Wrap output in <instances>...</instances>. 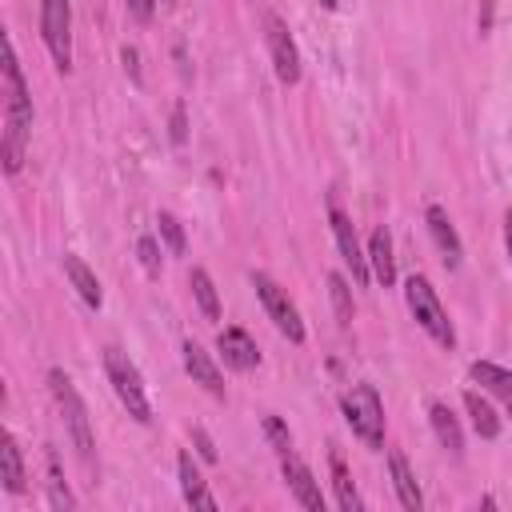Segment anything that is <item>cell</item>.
<instances>
[{
	"mask_svg": "<svg viewBox=\"0 0 512 512\" xmlns=\"http://www.w3.org/2000/svg\"><path fill=\"white\" fill-rule=\"evenodd\" d=\"M340 412L348 420V428L368 444V448H384V404L376 396L372 384H352L340 396Z\"/></svg>",
	"mask_w": 512,
	"mask_h": 512,
	"instance_id": "277c9868",
	"label": "cell"
},
{
	"mask_svg": "<svg viewBox=\"0 0 512 512\" xmlns=\"http://www.w3.org/2000/svg\"><path fill=\"white\" fill-rule=\"evenodd\" d=\"M124 4H128L132 20H140V24H148V20H152V12H156V0H124Z\"/></svg>",
	"mask_w": 512,
	"mask_h": 512,
	"instance_id": "f546056e",
	"label": "cell"
},
{
	"mask_svg": "<svg viewBox=\"0 0 512 512\" xmlns=\"http://www.w3.org/2000/svg\"><path fill=\"white\" fill-rule=\"evenodd\" d=\"M216 352H220V356H224V364H228V368H236V372H248V368H256V364H260L256 340H252L244 328H224V332L216 336Z\"/></svg>",
	"mask_w": 512,
	"mask_h": 512,
	"instance_id": "8fae6325",
	"label": "cell"
},
{
	"mask_svg": "<svg viewBox=\"0 0 512 512\" xmlns=\"http://www.w3.org/2000/svg\"><path fill=\"white\" fill-rule=\"evenodd\" d=\"M188 288H192V296H196L204 320H220V296H216V284H212V276H208L204 268H192Z\"/></svg>",
	"mask_w": 512,
	"mask_h": 512,
	"instance_id": "603a6c76",
	"label": "cell"
},
{
	"mask_svg": "<svg viewBox=\"0 0 512 512\" xmlns=\"http://www.w3.org/2000/svg\"><path fill=\"white\" fill-rule=\"evenodd\" d=\"M424 220H428V232H432V240H436V248H440V256H444V264H448V268H460L464 248H460V236H456L448 212H444L440 204H428Z\"/></svg>",
	"mask_w": 512,
	"mask_h": 512,
	"instance_id": "7c38bea8",
	"label": "cell"
},
{
	"mask_svg": "<svg viewBox=\"0 0 512 512\" xmlns=\"http://www.w3.org/2000/svg\"><path fill=\"white\" fill-rule=\"evenodd\" d=\"M40 32L60 72L72 68V4L68 0H40Z\"/></svg>",
	"mask_w": 512,
	"mask_h": 512,
	"instance_id": "52a82bcc",
	"label": "cell"
},
{
	"mask_svg": "<svg viewBox=\"0 0 512 512\" xmlns=\"http://www.w3.org/2000/svg\"><path fill=\"white\" fill-rule=\"evenodd\" d=\"M48 384H52V396H56V404H60V412H64V424H68V436H72L80 460L92 464V448H96V444H92V424H88V408H84L80 392L72 388V380H68L60 368L48 372Z\"/></svg>",
	"mask_w": 512,
	"mask_h": 512,
	"instance_id": "5b68a950",
	"label": "cell"
},
{
	"mask_svg": "<svg viewBox=\"0 0 512 512\" xmlns=\"http://www.w3.org/2000/svg\"><path fill=\"white\" fill-rule=\"evenodd\" d=\"M468 376H472L484 392H492V396L512 412V372H508V368H500V364H492V360H472Z\"/></svg>",
	"mask_w": 512,
	"mask_h": 512,
	"instance_id": "9a60e30c",
	"label": "cell"
},
{
	"mask_svg": "<svg viewBox=\"0 0 512 512\" xmlns=\"http://www.w3.org/2000/svg\"><path fill=\"white\" fill-rule=\"evenodd\" d=\"M388 472H392V488H396L400 504H404L408 512H420V508H424V496H420V484H416V476H412V468H408V460H404L400 448L388 452Z\"/></svg>",
	"mask_w": 512,
	"mask_h": 512,
	"instance_id": "5bb4252c",
	"label": "cell"
},
{
	"mask_svg": "<svg viewBox=\"0 0 512 512\" xmlns=\"http://www.w3.org/2000/svg\"><path fill=\"white\" fill-rule=\"evenodd\" d=\"M368 268H372V276H376L384 288H392V280H396V260H392V236H388V228H376V232H372V240H368Z\"/></svg>",
	"mask_w": 512,
	"mask_h": 512,
	"instance_id": "ffe728a7",
	"label": "cell"
},
{
	"mask_svg": "<svg viewBox=\"0 0 512 512\" xmlns=\"http://www.w3.org/2000/svg\"><path fill=\"white\" fill-rule=\"evenodd\" d=\"M504 244H508V260H512V212H508V220H504Z\"/></svg>",
	"mask_w": 512,
	"mask_h": 512,
	"instance_id": "d6a6232c",
	"label": "cell"
},
{
	"mask_svg": "<svg viewBox=\"0 0 512 512\" xmlns=\"http://www.w3.org/2000/svg\"><path fill=\"white\" fill-rule=\"evenodd\" d=\"M168 136H172V144H184V140H188V124H184V104H176V108H172V132H168Z\"/></svg>",
	"mask_w": 512,
	"mask_h": 512,
	"instance_id": "f1b7e54d",
	"label": "cell"
},
{
	"mask_svg": "<svg viewBox=\"0 0 512 512\" xmlns=\"http://www.w3.org/2000/svg\"><path fill=\"white\" fill-rule=\"evenodd\" d=\"M184 368H188V376L204 388V392H212V396H224V376H220V368L212 364V356L196 344V340H184Z\"/></svg>",
	"mask_w": 512,
	"mask_h": 512,
	"instance_id": "4fadbf2b",
	"label": "cell"
},
{
	"mask_svg": "<svg viewBox=\"0 0 512 512\" xmlns=\"http://www.w3.org/2000/svg\"><path fill=\"white\" fill-rule=\"evenodd\" d=\"M264 436H268V444H272L280 456L292 452V432H288V424H284L280 416H264Z\"/></svg>",
	"mask_w": 512,
	"mask_h": 512,
	"instance_id": "4316f807",
	"label": "cell"
},
{
	"mask_svg": "<svg viewBox=\"0 0 512 512\" xmlns=\"http://www.w3.org/2000/svg\"><path fill=\"white\" fill-rule=\"evenodd\" d=\"M176 468H180V492H184V500H188L192 508L212 512V508H216V496L208 492V484H204V476H200V468L192 464V456H188V452H180Z\"/></svg>",
	"mask_w": 512,
	"mask_h": 512,
	"instance_id": "e0dca14e",
	"label": "cell"
},
{
	"mask_svg": "<svg viewBox=\"0 0 512 512\" xmlns=\"http://www.w3.org/2000/svg\"><path fill=\"white\" fill-rule=\"evenodd\" d=\"M64 276L72 280V288L80 292V300H84L88 308H100V300H104L100 280H96V272H92L76 252H64Z\"/></svg>",
	"mask_w": 512,
	"mask_h": 512,
	"instance_id": "ac0fdd59",
	"label": "cell"
},
{
	"mask_svg": "<svg viewBox=\"0 0 512 512\" xmlns=\"http://www.w3.org/2000/svg\"><path fill=\"white\" fill-rule=\"evenodd\" d=\"M0 96H4V132H0V148H4V172H20L24 152H28V132H32V96L16 60L12 40H4V64H0Z\"/></svg>",
	"mask_w": 512,
	"mask_h": 512,
	"instance_id": "6da1fadb",
	"label": "cell"
},
{
	"mask_svg": "<svg viewBox=\"0 0 512 512\" xmlns=\"http://www.w3.org/2000/svg\"><path fill=\"white\" fill-rule=\"evenodd\" d=\"M0 480L8 492H24L28 488V472H24V456L12 432H0Z\"/></svg>",
	"mask_w": 512,
	"mask_h": 512,
	"instance_id": "2e32d148",
	"label": "cell"
},
{
	"mask_svg": "<svg viewBox=\"0 0 512 512\" xmlns=\"http://www.w3.org/2000/svg\"><path fill=\"white\" fill-rule=\"evenodd\" d=\"M404 300H408V312L416 316V324H420V328H424L440 348H452V344H456L452 320H448V312H444V304H440L436 288L428 284V276L412 272V276L404 280Z\"/></svg>",
	"mask_w": 512,
	"mask_h": 512,
	"instance_id": "7a4b0ae2",
	"label": "cell"
},
{
	"mask_svg": "<svg viewBox=\"0 0 512 512\" xmlns=\"http://www.w3.org/2000/svg\"><path fill=\"white\" fill-rule=\"evenodd\" d=\"M280 468H284V480H288V488H292L296 504H300V508H308V512H324V492H320V484H316L312 468H308L296 452L280 456Z\"/></svg>",
	"mask_w": 512,
	"mask_h": 512,
	"instance_id": "30bf717a",
	"label": "cell"
},
{
	"mask_svg": "<svg viewBox=\"0 0 512 512\" xmlns=\"http://www.w3.org/2000/svg\"><path fill=\"white\" fill-rule=\"evenodd\" d=\"M136 256H140V264H144L148 276H160V248H156L152 236H140L136 240Z\"/></svg>",
	"mask_w": 512,
	"mask_h": 512,
	"instance_id": "83f0119b",
	"label": "cell"
},
{
	"mask_svg": "<svg viewBox=\"0 0 512 512\" xmlns=\"http://www.w3.org/2000/svg\"><path fill=\"white\" fill-rule=\"evenodd\" d=\"M464 408H468V416H472V428H476L484 440H496V436H500V416H496V408H492L480 392H464Z\"/></svg>",
	"mask_w": 512,
	"mask_h": 512,
	"instance_id": "44dd1931",
	"label": "cell"
},
{
	"mask_svg": "<svg viewBox=\"0 0 512 512\" xmlns=\"http://www.w3.org/2000/svg\"><path fill=\"white\" fill-rule=\"evenodd\" d=\"M428 420H432L436 440H440L452 456H460V452H464V432H460V420L452 416V408H448L444 400H432V404H428Z\"/></svg>",
	"mask_w": 512,
	"mask_h": 512,
	"instance_id": "d6986e66",
	"label": "cell"
},
{
	"mask_svg": "<svg viewBox=\"0 0 512 512\" xmlns=\"http://www.w3.org/2000/svg\"><path fill=\"white\" fill-rule=\"evenodd\" d=\"M192 440H196V448H200V456H204L208 464H216V448H212V436H208L204 428H196V432H192Z\"/></svg>",
	"mask_w": 512,
	"mask_h": 512,
	"instance_id": "4dcf8cb0",
	"label": "cell"
},
{
	"mask_svg": "<svg viewBox=\"0 0 512 512\" xmlns=\"http://www.w3.org/2000/svg\"><path fill=\"white\" fill-rule=\"evenodd\" d=\"M320 4H324V8H336V0H320Z\"/></svg>",
	"mask_w": 512,
	"mask_h": 512,
	"instance_id": "836d02e7",
	"label": "cell"
},
{
	"mask_svg": "<svg viewBox=\"0 0 512 512\" xmlns=\"http://www.w3.org/2000/svg\"><path fill=\"white\" fill-rule=\"evenodd\" d=\"M264 40H268V52H272L276 80L296 84L300 80V52H296V40H292V32L280 16H264Z\"/></svg>",
	"mask_w": 512,
	"mask_h": 512,
	"instance_id": "ba28073f",
	"label": "cell"
},
{
	"mask_svg": "<svg viewBox=\"0 0 512 512\" xmlns=\"http://www.w3.org/2000/svg\"><path fill=\"white\" fill-rule=\"evenodd\" d=\"M328 292H332V308H336L340 328H348L352 324V288H348V280L340 272H332L328 276Z\"/></svg>",
	"mask_w": 512,
	"mask_h": 512,
	"instance_id": "d4e9b609",
	"label": "cell"
},
{
	"mask_svg": "<svg viewBox=\"0 0 512 512\" xmlns=\"http://www.w3.org/2000/svg\"><path fill=\"white\" fill-rule=\"evenodd\" d=\"M120 60H124V68H128V72H132V80H136V84H140V64H136V60H140V56H136V48H124V52H120Z\"/></svg>",
	"mask_w": 512,
	"mask_h": 512,
	"instance_id": "1f68e13d",
	"label": "cell"
},
{
	"mask_svg": "<svg viewBox=\"0 0 512 512\" xmlns=\"http://www.w3.org/2000/svg\"><path fill=\"white\" fill-rule=\"evenodd\" d=\"M328 224H332V236H336L340 260L352 268V280H356V284H368V256L360 252V240H356L352 220H348V216H344L336 204H328Z\"/></svg>",
	"mask_w": 512,
	"mask_h": 512,
	"instance_id": "9c48e42d",
	"label": "cell"
},
{
	"mask_svg": "<svg viewBox=\"0 0 512 512\" xmlns=\"http://www.w3.org/2000/svg\"><path fill=\"white\" fill-rule=\"evenodd\" d=\"M156 224H160V236H164L168 252H172V256H184V228H180V220H176L172 212H160Z\"/></svg>",
	"mask_w": 512,
	"mask_h": 512,
	"instance_id": "484cf974",
	"label": "cell"
},
{
	"mask_svg": "<svg viewBox=\"0 0 512 512\" xmlns=\"http://www.w3.org/2000/svg\"><path fill=\"white\" fill-rule=\"evenodd\" d=\"M104 372H108V384H112L116 400L128 408V416L140 420V424H148V420H152V404H148L140 368H136L120 348H104Z\"/></svg>",
	"mask_w": 512,
	"mask_h": 512,
	"instance_id": "3957f363",
	"label": "cell"
},
{
	"mask_svg": "<svg viewBox=\"0 0 512 512\" xmlns=\"http://www.w3.org/2000/svg\"><path fill=\"white\" fill-rule=\"evenodd\" d=\"M160 4H176V0H160Z\"/></svg>",
	"mask_w": 512,
	"mask_h": 512,
	"instance_id": "e575fe53",
	"label": "cell"
},
{
	"mask_svg": "<svg viewBox=\"0 0 512 512\" xmlns=\"http://www.w3.org/2000/svg\"><path fill=\"white\" fill-rule=\"evenodd\" d=\"M332 488H336V504L344 508V512H360V492H356V484H352V476H348V468H344V456L332 448Z\"/></svg>",
	"mask_w": 512,
	"mask_h": 512,
	"instance_id": "7402d4cb",
	"label": "cell"
},
{
	"mask_svg": "<svg viewBox=\"0 0 512 512\" xmlns=\"http://www.w3.org/2000/svg\"><path fill=\"white\" fill-rule=\"evenodd\" d=\"M252 288H256V296H260V304H264L268 320L276 324V332H280V336H288L292 344H300V340H304V320H300L296 304L288 300V292H284L272 276H264V272H252Z\"/></svg>",
	"mask_w": 512,
	"mask_h": 512,
	"instance_id": "8992f818",
	"label": "cell"
},
{
	"mask_svg": "<svg viewBox=\"0 0 512 512\" xmlns=\"http://www.w3.org/2000/svg\"><path fill=\"white\" fill-rule=\"evenodd\" d=\"M48 504L52 508H60V512H72L76 508V496L68 492V484H64V476H60V460H56V452L48 448Z\"/></svg>",
	"mask_w": 512,
	"mask_h": 512,
	"instance_id": "cb8c5ba5",
	"label": "cell"
}]
</instances>
